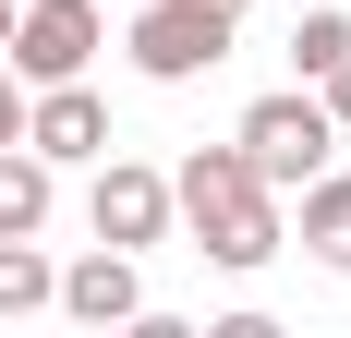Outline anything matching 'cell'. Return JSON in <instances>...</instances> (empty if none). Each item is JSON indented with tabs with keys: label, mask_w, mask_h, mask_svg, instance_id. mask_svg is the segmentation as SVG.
Wrapping results in <instances>:
<instances>
[{
	"label": "cell",
	"mask_w": 351,
	"mask_h": 338,
	"mask_svg": "<svg viewBox=\"0 0 351 338\" xmlns=\"http://www.w3.org/2000/svg\"><path fill=\"white\" fill-rule=\"evenodd\" d=\"M230 145H243V169L267 181V194H303V181L327 169V145H339V121H327L303 85H279V97L243 109V133H230Z\"/></svg>",
	"instance_id": "cell-2"
},
{
	"label": "cell",
	"mask_w": 351,
	"mask_h": 338,
	"mask_svg": "<svg viewBox=\"0 0 351 338\" xmlns=\"http://www.w3.org/2000/svg\"><path fill=\"white\" fill-rule=\"evenodd\" d=\"M25 133V85H12V61H0V145Z\"/></svg>",
	"instance_id": "cell-13"
},
{
	"label": "cell",
	"mask_w": 351,
	"mask_h": 338,
	"mask_svg": "<svg viewBox=\"0 0 351 338\" xmlns=\"http://www.w3.org/2000/svg\"><path fill=\"white\" fill-rule=\"evenodd\" d=\"M327 61H351V12H303V25H291V73L315 85Z\"/></svg>",
	"instance_id": "cell-11"
},
{
	"label": "cell",
	"mask_w": 351,
	"mask_h": 338,
	"mask_svg": "<svg viewBox=\"0 0 351 338\" xmlns=\"http://www.w3.org/2000/svg\"><path fill=\"white\" fill-rule=\"evenodd\" d=\"M49 302L73 314V326H145V278H134V254L121 242H97L85 266H61V290Z\"/></svg>",
	"instance_id": "cell-6"
},
{
	"label": "cell",
	"mask_w": 351,
	"mask_h": 338,
	"mask_svg": "<svg viewBox=\"0 0 351 338\" xmlns=\"http://www.w3.org/2000/svg\"><path fill=\"white\" fill-rule=\"evenodd\" d=\"M25 145L49 169H85V157H109V109L85 97V73L73 85H36V109H25Z\"/></svg>",
	"instance_id": "cell-7"
},
{
	"label": "cell",
	"mask_w": 351,
	"mask_h": 338,
	"mask_svg": "<svg viewBox=\"0 0 351 338\" xmlns=\"http://www.w3.org/2000/svg\"><path fill=\"white\" fill-rule=\"evenodd\" d=\"M303 254L351 278V169H315L303 181Z\"/></svg>",
	"instance_id": "cell-9"
},
{
	"label": "cell",
	"mask_w": 351,
	"mask_h": 338,
	"mask_svg": "<svg viewBox=\"0 0 351 338\" xmlns=\"http://www.w3.org/2000/svg\"><path fill=\"white\" fill-rule=\"evenodd\" d=\"M49 290H61V266L36 254V230L0 242V314H49Z\"/></svg>",
	"instance_id": "cell-10"
},
{
	"label": "cell",
	"mask_w": 351,
	"mask_h": 338,
	"mask_svg": "<svg viewBox=\"0 0 351 338\" xmlns=\"http://www.w3.org/2000/svg\"><path fill=\"white\" fill-rule=\"evenodd\" d=\"M85 218H97V242H121V254L170 242V169H145V157H97V194H85Z\"/></svg>",
	"instance_id": "cell-5"
},
{
	"label": "cell",
	"mask_w": 351,
	"mask_h": 338,
	"mask_svg": "<svg viewBox=\"0 0 351 338\" xmlns=\"http://www.w3.org/2000/svg\"><path fill=\"white\" fill-rule=\"evenodd\" d=\"M49 205H61V181H49V157H36L25 133L0 145V242L12 230H49Z\"/></svg>",
	"instance_id": "cell-8"
},
{
	"label": "cell",
	"mask_w": 351,
	"mask_h": 338,
	"mask_svg": "<svg viewBox=\"0 0 351 338\" xmlns=\"http://www.w3.org/2000/svg\"><path fill=\"white\" fill-rule=\"evenodd\" d=\"M206 12H230V25H243V0H206Z\"/></svg>",
	"instance_id": "cell-14"
},
{
	"label": "cell",
	"mask_w": 351,
	"mask_h": 338,
	"mask_svg": "<svg viewBox=\"0 0 351 338\" xmlns=\"http://www.w3.org/2000/svg\"><path fill=\"white\" fill-rule=\"evenodd\" d=\"M170 218L194 230V254H206V266H230V278H254V266L291 242L279 194L243 169V145H194V157L170 169Z\"/></svg>",
	"instance_id": "cell-1"
},
{
	"label": "cell",
	"mask_w": 351,
	"mask_h": 338,
	"mask_svg": "<svg viewBox=\"0 0 351 338\" xmlns=\"http://www.w3.org/2000/svg\"><path fill=\"white\" fill-rule=\"evenodd\" d=\"M121 49H134L145 85H194V73L230 61V12H206V0H145L134 25H121Z\"/></svg>",
	"instance_id": "cell-3"
},
{
	"label": "cell",
	"mask_w": 351,
	"mask_h": 338,
	"mask_svg": "<svg viewBox=\"0 0 351 338\" xmlns=\"http://www.w3.org/2000/svg\"><path fill=\"white\" fill-rule=\"evenodd\" d=\"M109 49L97 0H25L12 12V36H0V61H12V85H73V73Z\"/></svg>",
	"instance_id": "cell-4"
},
{
	"label": "cell",
	"mask_w": 351,
	"mask_h": 338,
	"mask_svg": "<svg viewBox=\"0 0 351 338\" xmlns=\"http://www.w3.org/2000/svg\"><path fill=\"white\" fill-rule=\"evenodd\" d=\"M0 36H12V0H0Z\"/></svg>",
	"instance_id": "cell-15"
},
{
	"label": "cell",
	"mask_w": 351,
	"mask_h": 338,
	"mask_svg": "<svg viewBox=\"0 0 351 338\" xmlns=\"http://www.w3.org/2000/svg\"><path fill=\"white\" fill-rule=\"evenodd\" d=\"M315 109H327V121L351 133V61H327V73H315Z\"/></svg>",
	"instance_id": "cell-12"
}]
</instances>
